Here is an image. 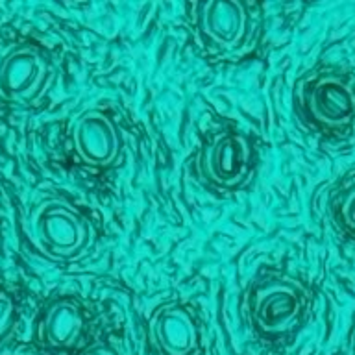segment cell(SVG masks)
<instances>
[{"instance_id":"2","label":"cell","mask_w":355,"mask_h":355,"mask_svg":"<svg viewBox=\"0 0 355 355\" xmlns=\"http://www.w3.org/2000/svg\"><path fill=\"white\" fill-rule=\"evenodd\" d=\"M307 288L291 276H272L250 293V320L263 337H282L298 326L307 309Z\"/></svg>"},{"instance_id":"12","label":"cell","mask_w":355,"mask_h":355,"mask_svg":"<svg viewBox=\"0 0 355 355\" xmlns=\"http://www.w3.org/2000/svg\"><path fill=\"white\" fill-rule=\"evenodd\" d=\"M80 355H119L115 349L107 346V344H93V346H89L85 348Z\"/></svg>"},{"instance_id":"1","label":"cell","mask_w":355,"mask_h":355,"mask_svg":"<svg viewBox=\"0 0 355 355\" xmlns=\"http://www.w3.org/2000/svg\"><path fill=\"white\" fill-rule=\"evenodd\" d=\"M30 233L35 246L58 261L74 259L93 243V227L85 215L61 198H46L33 207Z\"/></svg>"},{"instance_id":"9","label":"cell","mask_w":355,"mask_h":355,"mask_svg":"<svg viewBox=\"0 0 355 355\" xmlns=\"http://www.w3.org/2000/svg\"><path fill=\"white\" fill-rule=\"evenodd\" d=\"M85 313L71 298L55 300L44 311L41 320V340L55 349L74 348L85 333Z\"/></svg>"},{"instance_id":"5","label":"cell","mask_w":355,"mask_h":355,"mask_svg":"<svg viewBox=\"0 0 355 355\" xmlns=\"http://www.w3.org/2000/svg\"><path fill=\"white\" fill-rule=\"evenodd\" d=\"M196 26L211 50L230 54L246 43L252 17L241 0H207L198 4Z\"/></svg>"},{"instance_id":"7","label":"cell","mask_w":355,"mask_h":355,"mask_svg":"<svg viewBox=\"0 0 355 355\" xmlns=\"http://www.w3.org/2000/svg\"><path fill=\"white\" fill-rule=\"evenodd\" d=\"M148 338L157 355H196L200 327L193 311L178 302L155 307L148 320Z\"/></svg>"},{"instance_id":"6","label":"cell","mask_w":355,"mask_h":355,"mask_svg":"<svg viewBox=\"0 0 355 355\" xmlns=\"http://www.w3.org/2000/svg\"><path fill=\"white\" fill-rule=\"evenodd\" d=\"M72 146L83 165L105 168L121 155V132L105 111L87 110L72 126Z\"/></svg>"},{"instance_id":"11","label":"cell","mask_w":355,"mask_h":355,"mask_svg":"<svg viewBox=\"0 0 355 355\" xmlns=\"http://www.w3.org/2000/svg\"><path fill=\"white\" fill-rule=\"evenodd\" d=\"M17 322L15 300L4 287H0V338L10 335Z\"/></svg>"},{"instance_id":"3","label":"cell","mask_w":355,"mask_h":355,"mask_svg":"<svg viewBox=\"0 0 355 355\" xmlns=\"http://www.w3.org/2000/svg\"><path fill=\"white\" fill-rule=\"evenodd\" d=\"M300 107L322 132H346L355 124V78L338 71L313 74L302 83Z\"/></svg>"},{"instance_id":"8","label":"cell","mask_w":355,"mask_h":355,"mask_svg":"<svg viewBox=\"0 0 355 355\" xmlns=\"http://www.w3.org/2000/svg\"><path fill=\"white\" fill-rule=\"evenodd\" d=\"M49 76V61L41 50L32 44H21L0 61V93L6 98L30 104L41 94Z\"/></svg>"},{"instance_id":"10","label":"cell","mask_w":355,"mask_h":355,"mask_svg":"<svg viewBox=\"0 0 355 355\" xmlns=\"http://www.w3.org/2000/svg\"><path fill=\"white\" fill-rule=\"evenodd\" d=\"M333 216L344 232L355 237V180L346 183L333 202Z\"/></svg>"},{"instance_id":"4","label":"cell","mask_w":355,"mask_h":355,"mask_svg":"<svg viewBox=\"0 0 355 355\" xmlns=\"http://www.w3.org/2000/svg\"><path fill=\"white\" fill-rule=\"evenodd\" d=\"M198 166L209 185L222 191H235L246 185L254 174V146L243 133H215L200 152Z\"/></svg>"}]
</instances>
